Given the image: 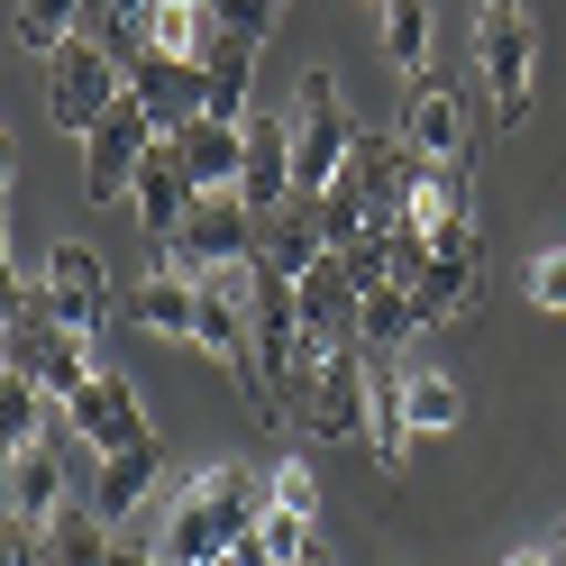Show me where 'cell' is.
Returning <instances> with one entry per match:
<instances>
[{"mask_svg":"<svg viewBox=\"0 0 566 566\" xmlns=\"http://www.w3.org/2000/svg\"><path fill=\"white\" fill-rule=\"evenodd\" d=\"M265 512H274V475H256L247 457H210V467H192L184 484H174L156 557L165 566H210V557H229L238 539H256Z\"/></svg>","mask_w":566,"mask_h":566,"instance_id":"cell-1","label":"cell"},{"mask_svg":"<svg viewBox=\"0 0 566 566\" xmlns=\"http://www.w3.org/2000/svg\"><path fill=\"white\" fill-rule=\"evenodd\" d=\"M475 64L493 92V128H521L530 92H539V19L521 0H475Z\"/></svg>","mask_w":566,"mask_h":566,"instance_id":"cell-2","label":"cell"},{"mask_svg":"<svg viewBox=\"0 0 566 566\" xmlns=\"http://www.w3.org/2000/svg\"><path fill=\"white\" fill-rule=\"evenodd\" d=\"M283 119H293V184L302 192H329L347 174V156H357V137H366L357 119H347V92H338L329 64H311V74L293 83V111H283Z\"/></svg>","mask_w":566,"mask_h":566,"instance_id":"cell-3","label":"cell"},{"mask_svg":"<svg viewBox=\"0 0 566 566\" xmlns=\"http://www.w3.org/2000/svg\"><path fill=\"white\" fill-rule=\"evenodd\" d=\"M247 256H256V210L238 192H201L184 220H174V238H156V274H192V283L229 274Z\"/></svg>","mask_w":566,"mask_h":566,"instance_id":"cell-4","label":"cell"},{"mask_svg":"<svg viewBox=\"0 0 566 566\" xmlns=\"http://www.w3.org/2000/svg\"><path fill=\"white\" fill-rule=\"evenodd\" d=\"M111 101H128V74H119V55L101 46V38H74V46L46 55V119L64 137H92Z\"/></svg>","mask_w":566,"mask_h":566,"instance_id":"cell-5","label":"cell"},{"mask_svg":"<svg viewBox=\"0 0 566 566\" xmlns=\"http://www.w3.org/2000/svg\"><path fill=\"white\" fill-rule=\"evenodd\" d=\"M366 411H375V357L357 338H338V347H321V375H311V402H302V420L293 430L302 439H366Z\"/></svg>","mask_w":566,"mask_h":566,"instance_id":"cell-6","label":"cell"},{"mask_svg":"<svg viewBox=\"0 0 566 566\" xmlns=\"http://www.w3.org/2000/svg\"><path fill=\"white\" fill-rule=\"evenodd\" d=\"M156 111L147 101H111V111H101V128L83 137V192L92 201H128V184H137V165H147V147H156Z\"/></svg>","mask_w":566,"mask_h":566,"instance_id":"cell-7","label":"cell"},{"mask_svg":"<svg viewBox=\"0 0 566 566\" xmlns=\"http://www.w3.org/2000/svg\"><path fill=\"white\" fill-rule=\"evenodd\" d=\"M64 420L92 439V457H119V448H147V402H137V384L119 366H101L74 402H64Z\"/></svg>","mask_w":566,"mask_h":566,"instance_id":"cell-8","label":"cell"},{"mask_svg":"<svg viewBox=\"0 0 566 566\" xmlns=\"http://www.w3.org/2000/svg\"><path fill=\"white\" fill-rule=\"evenodd\" d=\"M46 283H55V311H64V329H83V338H101L119 321V293H111V274H101V256L83 238H64V247H46Z\"/></svg>","mask_w":566,"mask_h":566,"instance_id":"cell-9","label":"cell"},{"mask_svg":"<svg viewBox=\"0 0 566 566\" xmlns=\"http://www.w3.org/2000/svg\"><path fill=\"white\" fill-rule=\"evenodd\" d=\"M402 137L430 165H475V137H467V101H457L439 74H420L411 83V111H402Z\"/></svg>","mask_w":566,"mask_h":566,"instance_id":"cell-10","label":"cell"},{"mask_svg":"<svg viewBox=\"0 0 566 566\" xmlns=\"http://www.w3.org/2000/svg\"><path fill=\"white\" fill-rule=\"evenodd\" d=\"M128 201H137V229H147V238H174V220L201 201V184H192V165H184V147H174V137H156V147H147Z\"/></svg>","mask_w":566,"mask_h":566,"instance_id":"cell-11","label":"cell"},{"mask_svg":"<svg viewBox=\"0 0 566 566\" xmlns=\"http://www.w3.org/2000/svg\"><path fill=\"white\" fill-rule=\"evenodd\" d=\"M293 192H302V184H293V119H256V111H247V174H238V201L265 220V210H283Z\"/></svg>","mask_w":566,"mask_h":566,"instance_id":"cell-12","label":"cell"},{"mask_svg":"<svg viewBox=\"0 0 566 566\" xmlns=\"http://www.w3.org/2000/svg\"><path fill=\"white\" fill-rule=\"evenodd\" d=\"M293 302H302V329L311 338H357V311H366V283L347 274V256H321L311 274H293Z\"/></svg>","mask_w":566,"mask_h":566,"instance_id":"cell-13","label":"cell"},{"mask_svg":"<svg viewBox=\"0 0 566 566\" xmlns=\"http://www.w3.org/2000/svg\"><path fill=\"white\" fill-rule=\"evenodd\" d=\"M119 74H128V92L156 111V128H165V137L184 128V119H201V64H174V55H156V46H137Z\"/></svg>","mask_w":566,"mask_h":566,"instance_id":"cell-14","label":"cell"},{"mask_svg":"<svg viewBox=\"0 0 566 566\" xmlns=\"http://www.w3.org/2000/svg\"><path fill=\"white\" fill-rule=\"evenodd\" d=\"M174 147H184V165H192V184L201 192H238V174H247V119H184L174 128Z\"/></svg>","mask_w":566,"mask_h":566,"instance_id":"cell-15","label":"cell"},{"mask_svg":"<svg viewBox=\"0 0 566 566\" xmlns=\"http://www.w3.org/2000/svg\"><path fill=\"white\" fill-rule=\"evenodd\" d=\"M0 503H10L19 521H38V530H55L64 512V467H55V448L46 439H28V448H10V484H0Z\"/></svg>","mask_w":566,"mask_h":566,"instance_id":"cell-16","label":"cell"},{"mask_svg":"<svg viewBox=\"0 0 566 566\" xmlns=\"http://www.w3.org/2000/svg\"><path fill=\"white\" fill-rule=\"evenodd\" d=\"M329 247H321V210H311V192H293L283 210H265L256 220V265H274V274H311Z\"/></svg>","mask_w":566,"mask_h":566,"instance_id":"cell-17","label":"cell"},{"mask_svg":"<svg viewBox=\"0 0 566 566\" xmlns=\"http://www.w3.org/2000/svg\"><path fill=\"white\" fill-rule=\"evenodd\" d=\"M457 220H475V165H420V184H411V201H402V229L439 238V229H457Z\"/></svg>","mask_w":566,"mask_h":566,"instance_id":"cell-18","label":"cell"},{"mask_svg":"<svg viewBox=\"0 0 566 566\" xmlns=\"http://www.w3.org/2000/svg\"><path fill=\"white\" fill-rule=\"evenodd\" d=\"M156 484H165V448L156 439L147 448H119V457H101V467H92V512L101 521H128Z\"/></svg>","mask_w":566,"mask_h":566,"instance_id":"cell-19","label":"cell"},{"mask_svg":"<svg viewBox=\"0 0 566 566\" xmlns=\"http://www.w3.org/2000/svg\"><path fill=\"white\" fill-rule=\"evenodd\" d=\"M128 321L156 329V338H192V329H201V283H192V274H147V283L128 293Z\"/></svg>","mask_w":566,"mask_h":566,"instance_id":"cell-20","label":"cell"},{"mask_svg":"<svg viewBox=\"0 0 566 566\" xmlns=\"http://www.w3.org/2000/svg\"><path fill=\"white\" fill-rule=\"evenodd\" d=\"M420 293V321H475V302H484V256H430V274L411 283Z\"/></svg>","mask_w":566,"mask_h":566,"instance_id":"cell-21","label":"cell"},{"mask_svg":"<svg viewBox=\"0 0 566 566\" xmlns=\"http://www.w3.org/2000/svg\"><path fill=\"white\" fill-rule=\"evenodd\" d=\"M147 46H156V55H174V64H201L210 46H220V19H210V0H156Z\"/></svg>","mask_w":566,"mask_h":566,"instance_id":"cell-22","label":"cell"},{"mask_svg":"<svg viewBox=\"0 0 566 566\" xmlns=\"http://www.w3.org/2000/svg\"><path fill=\"white\" fill-rule=\"evenodd\" d=\"M247 74H256V38H220L201 55V111L210 119H247Z\"/></svg>","mask_w":566,"mask_h":566,"instance_id":"cell-23","label":"cell"},{"mask_svg":"<svg viewBox=\"0 0 566 566\" xmlns=\"http://www.w3.org/2000/svg\"><path fill=\"white\" fill-rule=\"evenodd\" d=\"M411 439H420V430H411V411H402V375H384V366H375V411H366V457H375L384 475H402V467H411Z\"/></svg>","mask_w":566,"mask_h":566,"instance_id":"cell-24","label":"cell"},{"mask_svg":"<svg viewBox=\"0 0 566 566\" xmlns=\"http://www.w3.org/2000/svg\"><path fill=\"white\" fill-rule=\"evenodd\" d=\"M411 329H430V321H420V293H411V283H384V293H366V311H357V347H366V357H394Z\"/></svg>","mask_w":566,"mask_h":566,"instance_id":"cell-25","label":"cell"},{"mask_svg":"<svg viewBox=\"0 0 566 566\" xmlns=\"http://www.w3.org/2000/svg\"><path fill=\"white\" fill-rule=\"evenodd\" d=\"M384 64L394 74H430V0H384Z\"/></svg>","mask_w":566,"mask_h":566,"instance_id":"cell-26","label":"cell"},{"mask_svg":"<svg viewBox=\"0 0 566 566\" xmlns=\"http://www.w3.org/2000/svg\"><path fill=\"white\" fill-rule=\"evenodd\" d=\"M0 439H10V448L46 439V384L28 366H0Z\"/></svg>","mask_w":566,"mask_h":566,"instance_id":"cell-27","label":"cell"},{"mask_svg":"<svg viewBox=\"0 0 566 566\" xmlns=\"http://www.w3.org/2000/svg\"><path fill=\"white\" fill-rule=\"evenodd\" d=\"M19 46L28 55H55V46H74L83 38V0H19Z\"/></svg>","mask_w":566,"mask_h":566,"instance_id":"cell-28","label":"cell"},{"mask_svg":"<svg viewBox=\"0 0 566 566\" xmlns=\"http://www.w3.org/2000/svg\"><path fill=\"white\" fill-rule=\"evenodd\" d=\"M402 411H411V430H457V420H467V402H457V384L448 375H402Z\"/></svg>","mask_w":566,"mask_h":566,"instance_id":"cell-29","label":"cell"},{"mask_svg":"<svg viewBox=\"0 0 566 566\" xmlns=\"http://www.w3.org/2000/svg\"><path fill=\"white\" fill-rule=\"evenodd\" d=\"M311 539H321V530H311L302 512H283V503H274V512L256 521V548H265L274 566H302V557H311Z\"/></svg>","mask_w":566,"mask_h":566,"instance_id":"cell-30","label":"cell"},{"mask_svg":"<svg viewBox=\"0 0 566 566\" xmlns=\"http://www.w3.org/2000/svg\"><path fill=\"white\" fill-rule=\"evenodd\" d=\"M210 19H220V38H274V19H283V0H210Z\"/></svg>","mask_w":566,"mask_h":566,"instance_id":"cell-31","label":"cell"},{"mask_svg":"<svg viewBox=\"0 0 566 566\" xmlns=\"http://www.w3.org/2000/svg\"><path fill=\"white\" fill-rule=\"evenodd\" d=\"M274 503L302 512V521L321 512V475H311V457H283V467H274Z\"/></svg>","mask_w":566,"mask_h":566,"instance_id":"cell-32","label":"cell"},{"mask_svg":"<svg viewBox=\"0 0 566 566\" xmlns=\"http://www.w3.org/2000/svg\"><path fill=\"white\" fill-rule=\"evenodd\" d=\"M530 302H539V311H566V247L530 256Z\"/></svg>","mask_w":566,"mask_h":566,"instance_id":"cell-33","label":"cell"},{"mask_svg":"<svg viewBox=\"0 0 566 566\" xmlns=\"http://www.w3.org/2000/svg\"><path fill=\"white\" fill-rule=\"evenodd\" d=\"M111 566H165L156 548H111Z\"/></svg>","mask_w":566,"mask_h":566,"instance_id":"cell-34","label":"cell"},{"mask_svg":"<svg viewBox=\"0 0 566 566\" xmlns=\"http://www.w3.org/2000/svg\"><path fill=\"white\" fill-rule=\"evenodd\" d=\"M503 566H557V557H548V548H521V557H503Z\"/></svg>","mask_w":566,"mask_h":566,"instance_id":"cell-35","label":"cell"},{"mask_svg":"<svg viewBox=\"0 0 566 566\" xmlns=\"http://www.w3.org/2000/svg\"><path fill=\"white\" fill-rule=\"evenodd\" d=\"M302 566H338V557H329V539H311V557H302Z\"/></svg>","mask_w":566,"mask_h":566,"instance_id":"cell-36","label":"cell"},{"mask_svg":"<svg viewBox=\"0 0 566 566\" xmlns=\"http://www.w3.org/2000/svg\"><path fill=\"white\" fill-rule=\"evenodd\" d=\"M548 557H557V566H566V521H557V539H548Z\"/></svg>","mask_w":566,"mask_h":566,"instance_id":"cell-37","label":"cell"}]
</instances>
